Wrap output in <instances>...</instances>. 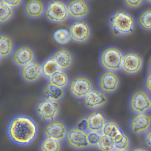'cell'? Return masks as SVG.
I'll use <instances>...</instances> for the list:
<instances>
[{
    "label": "cell",
    "instance_id": "6da1fadb",
    "mask_svg": "<svg viewBox=\"0 0 151 151\" xmlns=\"http://www.w3.org/2000/svg\"><path fill=\"white\" fill-rule=\"evenodd\" d=\"M6 133L9 140L15 145L27 146L37 138L38 128L35 121L30 116L18 114L9 121Z\"/></svg>",
    "mask_w": 151,
    "mask_h": 151
},
{
    "label": "cell",
    "instance_id": "7a4b0ae2",
    "mask_svg": "<svg viewBox=\"0 0 151 151\" xmlns=\"http://www.w3.org/2000/svg\"><path fill=\"white\" fill-rule=\"evenodd\" d=\"M109 26L115 36H127L134 31L135 19L130 13L124 9H116L110 17Z\"/></svg>",
    "mask_w": 151,
    "mask_h": 151
},
{
    "label": "cell",
    "instance_id": "3957f363",
    "mask_svg": "<svg viewBox=\"0 0 151 151\" xmlns=\"http://www.w3.org/2000/svg\"><path fill=\"white\" fill-rule=\"evenodd\" d=\"M123 57V53L119 48L107 47L101 52L100 63L106 70L114 72L121 69Z\"/></svg>",
    "mask_w": 151,
    "mask_h": 151
},
{
    "label": "cell",
    "instance_id": "277c9868",
    "mask_svg": "<svg viewBox=\"0 0 151 151\" xmlns=\"http://www.w3.org/2000/svg\"><path fill=\"white\" fill-rule=\"evenodd\" d=\"M44 14L47 21L53 23L65 22L69 17L67 5L60 1L48 2L45 7Z\"/></svg>",
    "mask_w": 151,
    "mask_h": 151
},
{
    "label": "cell",
    "instance_id": "5b68a950",
    "mask_svg": "<svg viewBox=\"0 0 151 151\" xmlns=\"http://www.w3.org/2000/svg\"><path fill=\"white\" fill-rule=\"evenodd\" d=\"M68 30L70 40L75 43H84L89 39L91 36V29L89 24L82 19L76 20L71 22Z\"/></svg>",
    "mask_w": 151,
    "mask_h": 151
},
{
    "label": "cell",
    "instance_id": "8992f818",
    "mask_svg": "<svg viewBox=\"0 0 151 151\" xmlns=\"http://www.w3.org/2000/svg\"><path fill=\"white\" fill-rule=\"evenodd\" d=\"M129 106L135 114L145 113L151 108V98L145 91L136 90L131 95Z\"/></svg>",
    "mask_w": 151,
    "mask_h": 151
},
{
    "label": "cell",
    "instance_id": "52a82bcc",
    "mask_svg": "<svg viewBox=\"0 0 151 151\" xmlns=\"http://www.w3.org/2000/svg\"><path fill=\"white\" fill-rule=\"evenodd\" d=\"M93 89L91 81L84 76L74 78L69 84L70 92L72 96L77 99H83Z\"/></svg>",
    "mask_w": 151,
    "mask_h": 151
},
{
    "label": "cell",
    "instance_id": "ba28073f",
    "mask_svg": "<svg viewBox=\"0 0 151 151\" xmlns=\"http://www.w3.org/2000/svg\"><path fill=\"white\" fill-rule=\"evenodd\" d=\"M143 63V59L139 54L132 51L126 52L123 54L121 69L127 75H135L140 71Z\"/></svg>",
    "mask_w": 151,
    "mask_h": 151
},
{
    "label": "cell",
    "instance_id": "9c48e42d",
    "mask_svg": "<svg viewBox=\"0 0 151 151\" xmlns=\"http://www.w3.org/2000/svg\"><path fill=\"white\" fill-rule=\"evenodd\" d=\"M59 105L58 102L43 99L37 103L36 110L37 114L44 121L52 122L58 114Z\"/></svg>",
    "mask_w": 151,
    "mask_h": 151
},
{
    "label": "cell",
    "instance_id": "30bf717a",
    "mask_svg": "<svg viewBox=\"0 0 151 151\" xmlns=\"http://www.w3.org/2000/svg\"><path fill=\"white\" fill-rule=\"evenodd\" d=\"M65 138L68 144L73 148L84 149L89 147L87 132L77 127H73L68 129Z\"/></svg>",
    "mask_w": 151,
    "mask_h": 151
},
{
    "label": "cell",
    "instance_id": "8fae6325",
    "mask_svg": "<svg viewBox=\"0 0 151 151\" xmlns=\"http://www.w3.org/2000/svg\"><path fill=\"white\" fill-rule=\"evenodd\" d=\"M119 83V77L114 71H103L100 74L98 79L100 90L102 92L106 93H111L116 91Z\"/></svg>",
    "mask_w": 151,
    "mask_h": 151
},
{
    "label": "cell",
    "instance_id": "7c38bea8",
    "mask_svg": "<svg viewBox=\"0 0 151 151\" xmlns=\"http://www.w3.org/2000/svg\"><path fill=\"white\" fill-rule=\"evenodd\" d=\"M67 130V127L63 123L53 121L45 125L43 133L46 137L60 141L65 137Z\"/></svg>",
    "mask_w": 151,
    "mask_h": 151
},
{
    "label": "cell",
    "instance_id": "4fadbf2b",
    "mask_svg": "<svg viewBox=\"0 0 151 151\" xmlns=\"http://www.w3.org/2000/svg\"><path fill=\"white\" fill-rule=\"evenodd\" d=\"M130 129L135 134L147 131L151 126V117L146 113L135 114L131 117Z\"/></svg>",
    "mask_w": 151,
    "mask_h": 151
},
{
    "label": "cell",
    "instance_id": "5bb4252c",
    "mask_svg": "<svg viewBox=\"0 0 151 151\" xmlns=\"http://www.w3.org/2000/svg\"><path fill=\"white\" fill-rule=\"evenodd\" d=\"M35 53L32 48L27 45L17 47L13 53V60L17 66L22 68L34 61Z\"/></svg>",
    "mask_w": 151,
    "mask_h": 151
},
{
    "label": "cell",
    "instance_id": "9a60e30c",
    "mask_svg": "<svg viewBox=\"0 0 151 151\" xmlns=\"http://www.w3.org/2000/svg\"><path fill=\"white\" fill-rule=\"evenodd\" d=\"M42 74L41 64L37 61H33L28 65L22 67L21 70V76L25 82L34 83L38 80Z\"/></svg>",
    "mask_w": 151,
    "mask_h": 151
},
{
    "label": "cell",
    "instance_id": "2e32d148",
    "mask_svg": "<svg viewBox=\"0 0 151 151\" xmlns=\"http://www.w3.org/2000/svg\"><path fill=\"white\" fill-rule=\"evenodd\" d=\"M107 99L104 93L100 90L93 88L92 91L83 99L85 106L89 109H94L104 106Z\"/></svg>",
    "mask_w": 151,
    "mask_h": 151
},
{
    "label": "cell",
    "instance_id": "e0dca14e",
    "mask_svg": "<svg viewBox=\"0 0 151 151\" xmlns=\"http://www.w3.org/2000/svg\"><path fill=\"white\" fill-rule=\"evenodd\" d=\"M67 7L70 17L76 20H81L89 13V6L84 1H70L67 4Z\"/></svg>",
    "mask_w": 151,
    "mask_h": 151
},
{
    "label": "cell",
    "instance_id": "ac0fdd59",
    "mask_svg": "<svg viewBox=\"0 0 151 151\" xmlns=\"http://www.w3.org/2000/svg\"><path fill=\"white\" fill-rule=\"evenodd\" d=\"M85 119L87 132H101L106 121L104 114L99 111L91 112Z\"/></svg>",
    "mask_w": 151,
    "mask_h": 151
},
{
    "label": "cell",
    "instance_id": "d6986e66",
    "mask_svg": "<svg viewBox=\"0 0 151 151\" xmlns=\"http://www.w3.org/2000/svg\"><path fill=\"white\" fill-rule=\"evenodd\" d=\"M60 70H65L70 67L73 61L71 52L65 48H60L55 51L51 56Z\"/></svg>",
    "mask_w": 151,
    "mask_h": 151
},
{
    "label": "cell",
    "instance_id": "ffe728a7",
    "mask_svg": "<svg viewBox=\"0 0 151 151\" xmlns=\"http://www.w3.org/2000/svg\"><path fill=\"white\" fill-rule=\"evenodd\" d=\"M101 133V135L108 137L114 141L121 137L124 132L118 123L113 120H107Z\"/></svg>",
    "mask_w": 151,
    "mask_h": 151
},
{
    "label": "cell",
    "instance_id": "44dd1931",
    "mask_svg": "<svg viewBox=\"0 0 151 151\" xmlns=\"http://www.w3.org/2000/svg\"><path fill=\"white\" fill-rule=\"evenodd\" d=\"M45 5L42 1L38 0H31L25 2L24 11L29 17L37 18L40 17L44 14Z\"/></svg>",
    "mask_w": 151,
    "mask_h": 151
},
{
    "label": "cell",
    "instance_id": "7402d4cb",
    "mask_svg": "<svg viewBox=\"0 0 151 151\" xmlns=\"http://www.w3.org/2000/svg\"><path fill=\"white\" fill-rule=\"evenodd\" d=\"M63 89L58 88L47 83L42 89L41 94L44 99H47L54 101H59L64 95Z\"/></svg>",
    "mask_w": 151,
    "mask_h": 151
},
{
    "label": "cell",
    "instance_id": "603a6c76",
    "mask_svg": "<svg viewBox=\"0 0 151 151\" xmlns=\"http://www.w3.org/2000/svg\"><path fill=\"white\" fill-rule=\"evenodd\" d=\"M49 84L61 89H64L70 83L69 77L68 73L64 70H60L58 72L47 79Z\"/></svg>",
    "mask_w": 151,
    "mask_h": 151
},
{
    "label": "cell",
    "instance_id": "cb8c5ba5",
    "mask_svg": "<svg viewBox=\"0 0 151 151\" xmlns=\"http://www.w3.org/2000/svg\"><path fill=\"white\" fill-rule=\"evenodd\" d=\"M42 74L43 76L47 79L53 76L60 70L54 61L50 58L46 59L42 64Z\"/></svg>",
    "mask_w": 151,
    "mask_h": 151
},
{
    "label": "cell",
    "instance_id": "d4e9b609",
    "mask_svg": "<svg viewBox=\"0 0 151 151\" xmlns=\"http://www.w3.org/2000/svg\"><path fill=\"white\" fill-rule=\"evenodd\" d=\"M13 49L12 40L6 35L0 34V57L5 58L9 56Z\"/></svg>",
    "mask_w": 151,
    "mask_h": 151
},
{
    "label": "cell",
    "instance_id": "484cf974",
    "mask_svg": "<svg viewBox=\"0 0 151 151\" xmlns=\"http://www.w3.org/2000/svg\"><path fill=\"white\" fill-rule=\"evenodd\" d=\"M39 148L40 151H60L61 143L60 141L45 137L40 143Z\"/></svg>",
    "mask_w": 151,
    "mask_h": 151
},
{
    "label": "cell",
    "instance_id": "4316f807",
    "mask_svg": "<svg viewBox=\"0 0 151 151\" xmlns=\"http://www.w3.org/2000/svg\"><path fill=\"white\" fill-rule=\"evenodd\" d=\"M137 22L139 26L147 30H151V9L142 11L139 15Z\"/></svg>",
    "mask_w": 151,
    "mask_h": 151
},
{
    "label": "cell",
    "instance_id": "83f0119b",
    "mask_svg": "<svg viewBox=\"0 0 151 151\" xmlns=\"http://www.w3.org/2000/svg\"><path fill=\"white\" fill-rule=\"evenodd\" d=\"M96 147L99 151H113L115 150L114 143L111 139L101 135Z\"/></svg>",
    "mask_w": 151,
    "mask_h": 151
},
{
    "label": "cell",
    "instance_id": "f1b7e54d",
    "mask_svg": "<svg viewBox=\"0 0 151 151\" xmlns=\"http://www.w3.org/2000/svg\"><path fill=\"white\" fill-rule=\"evenodd\" d=\"M14 14L13 9L0 1V23H4L10 20Z\"/></svg>",
    "mask_w": 151,
    "mask_h": 151
},
{
    "label": "cell",
    "instance_id": "f546056e",
    "mask_svg": "<svg viewBox=\"0 0 151 151\" xmlns=\"http://www.w3.org/2000/svg\"><path fill=\"white\" fill-rule=\"evenodd\" d=\"M53 38L55 42L60 45L68 44L70 40L68 31L65 29H60L55 32Z\"/></svg>",
    "mask_w": 151,
    "mask_h": 151
},
{
    "label": "cell",
    "instance_id": "4dcf8cb0",
    "mask_svg": "<svg viewBox=\"0 0 151 151\" xmlns=\"http://www.w3.org/2000/svg\"><path fill=\"white\" fill-rule=\"evenodd\" d=\"M114 143L115 150L117 151H126L128 150L130 144L129 138L127 134L124 132L123 135Z\"/></svg>",
    "mask_w": 151,
    "mask_h": 151
},
{
    "label": "cell",
    "instance_id": "1f68e13d",
    "mask_svg": "<svg viewBox=\"0 0 151 151\" xmlns=\"http://www.w3.org/2000/svg\"><path fill=\"white\" fill-rule=\"evenodd\" d=\"M101 132H87V140L89 147H96L101 138Z\"/></svg>",
    "mask_w": 151,
    "mask_h": 151
},
{
    "label": "cell",
    "instance_id": "d6a6232c",
    "mask_svg": "<svg viewBox=\"0 0 151 151\" xmlns=\"http://www.w3.org/2000/svg\"><path fill=\"white\" fill-rule=\"evenodd\" d=\"M143 1H124V4L131 8L138 7L143 2Z\"/></svg>",
    "mask_w": 151,
    "mask_h": 151
},
{
    "label": "cell",
    "instance_id": "836d02e7",
    "mask_svg": "<svg viewBox=\"0 0 151 151\" xmlns=\"http://www.w3.org/2000/svg\"><path fill=\"white\" fill-rule=\"evenodd\" d=\"M144 139L145 145L151 149V128L146 132Z\"/></svg>",
    "mask_w": 151,
    "mask_h": 151
},
{
    "label": "cell",
    "instance_id": "e575fe53",
    "mask_svg": "<svg viewBox=\"0 0 151 151\" xmlns=\"http://www.w3.org/2000/svg\"><path fill=\"white\" fill-rule=\"evenodd\" d=\"M144 86L148 92L151 93V73H149L145 79Z\"/></svg>",
    "mask_w": 151,
    "mask_h": 151
},
{
    "label": "cell",
    "instance_id": "d590c367",
    "mask_svg": "<svg viewBox=\"0 0 151 151\" xmlns=\"http://www.w3.org/2000/svg\"><path fill=\"white\" fill-rule=\"evenodd\" d=\"M6 5L11 8L17 7L22 4V1H2Z\"/></svg>",
    "mask_w": 151,
    "mask_h": 151
},
{
    "label": "cell",
    "instance_id": "8d00e7d4",
    "mask_svg": "<svg viewBox=\"0 0 151 151\" xmlns=\"http://www.w3.org/2000/svg\"><path fill=\"white\" fill-rule=\"evenodd\" d=\"M77 128L87 132V125L85 118L82 119L78 122Z\"/></svg>",
    "mask_w": 151,
    "mask_h": 151
},
{
    "label": "cell",
    "instance_id": "74e56055",
    "mask_svg": "<svg viewBox=\"0 0 151 151\" xmlns=\"http://www.w3.org/2000/svg\"><path fill=\"white\" fill-rule=\"evenodd\" d=\"M131 151H149L148 149L142 147H133Z\"/></svg>",
    "mask_w": 151,
    "mask_h": 151
},
{
    "label": "cell",
    "instance_id": "f35d334b",
    "mask_svg": "<svg viewBox=\"0 0 151 151\" xmlns=\"http://www.w3.org/2000/svg\"><path fill=\"white\" fill-rule=\"evenodd\" d=\"M149 73H151V63H150V65H149Z\"/></svg>",
    "mask_w": 151,
    "mask_h": 151
},
{
    "label": "cell",
    "instance_id": "ab89813d",
    "mask_svg": "<svg viewBox=\"0 0 151 151\" xmlns=\"http://www.w3.org/2000/svg\"><path fill=\"white\" fill-rule=\"evenodd\" d=\"M146 1L147 2H148V3L151 4V1Z\"/></svg>",
    "mask_w": 151,
    "mask_h": 151
},
{
    "label": "cell",
    "instance_id": "60d3db41",
    "mask_svg": "<svg viewBox=\"0 0 151 151\" xmlns=\"http://www.w3.org/2000/svg\"><path fill=\"white\" fill-rule=\"evenodd\" d=\"M113 151H117V150H114ZM129 151V150H126V151Z\"/></svg>",
    "mask_w": 151,
    "mask_h": 151
},
{
    "label": "cell",
    "instance_id": "b9f144b4",
    "mask_svg": "<svg viewBox=\"0 0 151 151\" xmlns=\"http://www.w3.org/2000/svg\"><path fill=\"white\" fill-rule=\"evenodd\" d=\"M150 109H151V108H150Z\"/></svg>",
    "mask_w": 151,
    "mask_h": 151
},
{
    "label": "cell",
    "instance_id": "7bdbcfd3",
    "mask_svg": "<svg viewBox=\"0 0 151 151\" xmlns=\"http://www.w3.org/2000/svg\"><path fill=\"white\" fill-rule=\"evenodd\" d=\"M0 60H1V57H0Z\"/></svg>",
    "mask_w": 151,
    "mask_h": 151
}]
</instances>
